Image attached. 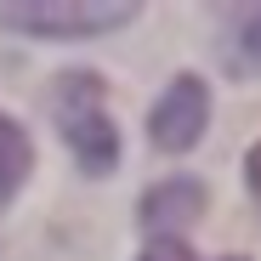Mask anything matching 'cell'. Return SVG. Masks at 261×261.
I'll use <instances>...</instances> for the list:
<instances>
[{
	"label": "cell",
	"instance_id": "6da1fadb",
	"mask_svg": "<svg viewBox=\"0 0 261 261\" xmlns=\"http://www.w3.org/2000/svg\"><path fill=\"white\" fill-rule=\"evenodd\" d=\"M51 119L63 130V142L74 148V165L108 176L119 165V130L108 114V91L97 74H57L51 80Z\"/></svg>",
	"mask_w": 261,
	"mask_h": 261
},
{
	"label": "cell",
	"instance_id": "7a4b0ae2",
	"mask_svg": "<svg viewBox=\"0 0 261 261\" xmlns=\"http://www.w3.org/2000/svg\"><path fill=\"white\" fill-rule=\"evenodd\" d=\"M137 17L130 0H108V6H91V0H12V6H0V23L6 29H23V34H46V40H91V34H108V29H125Z\"/></svg>",
	"mask_w": 261,
	"mask_h": 261
},
{
	"label": "cell",
	"instance_id": "3957f363",
	"mask_svg": "<svg viewBox=\"0 0 261 261\" xmlns=\"http://www.w3.org/2000/svg\"><path fill=\"white\" fill-rule=\"evenodd\" d=\"M204 119H210V91H204V80L182 74V80H170L165 97L153 102L148 137H153V148H165V153H182V148H193V142L204 137Z\"/></svg>",
	"mask_w": 261,
	"mask_h": 261
},
{
	"label": "cell",
	"instance_id": "277c9868",
	"mask_svg": "<svg viewBox=\"0 0 261 261\" xmlns=\"http://www.w3.org/2000/svg\"><path fill=\"white\" fill-rule=\"evenodd\" d=\"M199 216H204V182H193V176H170L142 199V227L153 239H182V227L199 222Z\"/></svg>",
	"mask_w": 261,
	"mask_h": 261
},
{
	"label": "cell",
	"instance_id": "5b68a950",
	"mask_svg": "<svg viewBox=\"0 0 261 261\" xmlns=\"http://www.w3.org/2000/svg\"><path fill=\"white\" fill-rule=\"evenodd\" d=\"M222 63L227 74H255L261 68V6H233L222 23Z\"/></svg>",
	"mask_w": 261,
	"mask_h": 261
},
{
	"label": "cell",
	"instance_id": "8992f818",
	"mask_svg": "<svg viewBox=\"0 0 261 261\" xmlns=\"http://www.w3.org/2000/svg\"><path fill=\"white\" fill-rule=\"evenodd\" d=\"M29 165H34V148L23 137V125L0 114V204H12V193L29 182Z\"/></svg>",
	"mask_w": 261,
	"mask_h": 261
},
{
	"label": "cell",
	"instance_id": "52a82bcc",
	"mask_svg": "<svg viewBox=\"0 0 261 261\" xmlns=\"http://www.w3.org/2000/svg\"><path fill=\"white\" fill-rule=\"evenodd\" d=\"M142 261H199V255L188 250V239H148ZM222 261H244V255H222Z\"/></svg>",
	"mask_w": 261,
	"mask_h": 261
},
{
	"label": "cell",
	"instance_id": "ba28073f",
	"mask_svg": "<svg viewBox=\"0 0 261 261\" xmlns=\"http://www.w3.org/2000/svg\"><path fill=\"white\" fill-rule=\"evenodd\" d=\"M244 176H250V188L261 193V142H255V148H250V159H244Z\"/></svg>",
	"mask_w": 261,
	"mask_h": 261
}]
</instances>
